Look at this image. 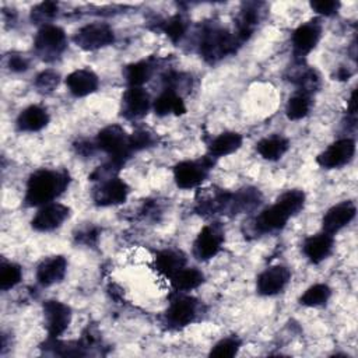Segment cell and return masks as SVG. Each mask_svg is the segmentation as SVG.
Returning a JSON list of instances; mask_svg holds the SVG:
<instances>
[{
  "mask_svg": "<svg viewBox=\"0 0 358 358\" xmlns=\"http://www.w3.org/2000/svg\"><path fill=\"white\" fill-rule=\"evenodd\" d=\"M305 204V193L299 189L287 190L273 206L264 208L255 218V229L260 234L274 232L285 227L288 220L298 214Z\"/></svg>",
  "mask_w": 358,
  "mask_h": 358,
  "instance_id": "cell-1",
  "label": "cell"
},
{
  "mask_svg": "<svg viewBox=\"0 0 358 358\" xmlns=\"http://www.w3.org/2000/svg\"><path fill=\"white\" fill-rule=\"evenodd\" d=\"M69 183L70 176L66 171L38 169L27 182L25 204L31 207L49 204L67 189Z\"/></svg>",
  "mask_w": 358,
  "mask_h": 358,
  "instance_id": "cell-2",
  "label": "cell"
},
{
  "mask_svg": "<svg viewBox=\"0 0 358 358\" xmlns=\"http://www.w3.org/2000/svg\"><path fill=\"white\" fill-rule=\"evenodd\" d=\"M129 137L130 134H127L124 129L117 124L103 127L96 136V145L109 154L110 162L119 169L133 154Z\"/></svg>",
  "mask_w": 358,
  "mask_h": 358,
  "instance_id": "cell-3",
  "label": "cell"
},
{
  "mask_svg": "<svg viewBox=\"0 0 358 358\" xmlns=\"http://www.w3.org/2000/svg\"><path fill=\"white\" fill-rule=\"evenodd\" d=\"M235 34L222 28H208L204 31L200 41V55L210 63H214L224 56L234 53L239 46Z\"/></svg>",
  "mask_w": 358,
  "mask_h": 358,
  "instance_id": "cell-4",
  "label": "cell"
},
{
  "mask_svg": "<svg viewBox=\"0 0 358 358\" xmlns=\"http://www.w3.org/2000/svg\"><path fill=\"white\" fill-rule=\"evenodd\" d=\"M215 164V158L203 157L192 161H182L173 168V179L180 189H192L199 186L210 173Z\"/></svg>",
  "mask_w": 358,
  "mask_h": 358,
  "instance_id": "cell-5",
  "label": "cell"
},
{
  "mask_svg": "<svg viewBox=\"0 0 358 358\" xmlns=\"http://www.w3.org/2000/svg\"><path fill=\"white\" fill-rule=\"evenodd\" d=\"M66 34L60 27L46 24L38 31L34 48L35 52L48 62L56 59L66 49Z\"/></svg>",
  "mask_w": 358,
  "mask_h": 358,
  "instance_id": "cell-6",
  "label": "cell"
},
{
  "mask_svg": "<svg viewBox=\"0 0 358 358\" xmlns=\"http://www.w3.org/2000/svg\"><path fill=\"white\" fill-rule=\"evenodd\" d=\"M224 229L218 222L203 227L193 243V256L197 260L206 262L213 259L222 248Z\"/></svg>",
  "mask_w": 358,
  "mask_h": 358,
  "instance_id": "cell-7",
  "label": "cell"
},
{
  "mask_svg": "<svg viewBox=\"0 0 358 358\" xmlns=\"http://www.w3.org/2000/svg\"><path fill=\"white\" fill-rule=\"evenodd\" d=\"M73 41L84 50H96L105 48L115 41L113 29L105 22H92L80 28Z\"/></svg>",
  "mask_w": 358,
  "mask_h": 358,
  "instance_id": "cell-8",
  "label": "cell"
},
{
  "mask_svg": "<svg viewBox=\"0 0 358 358\" xmlns=\"http://www.w3.org/2000/svg\"><path fill=\"white\" fill-rule=\"evenodd\" d=\"M355 154V141L350 137L331 143L316 157V162L324 169H334L348 164Z\"/></svg>",
  "mask_w": 358,
  "mask_h": 358,
  "instance_id": "cell-9",
  "label": "cell"
},
{
  "mask_svg": "<svg viewBox=\"0 0 358 358\" xmlns=\"http://www.w3.org/2000/svg\"><path fill=\"white\" fill-rule=\"evenodd\" d=\"M43 316H45V324H46V331L49 337L57 338L69 327L71 320V310L66 303L60 301L49 299V301H45L43 303Z\"/></svg>",
  "mask_w": 358,
  "mask_h": 358,
  "instance_id": "cell-10",
  "label": "cell"
},
{
  "mask_svg": "<svg viewBox=\"0 0 358 358\" xmlns=\"http://www.w3.org/2000/svg\"><path fill=\"white\" fill-rule=\"evenodd\" d=\"M127 196H129L127 183L116 176L101 180V183L92 192L94 203L101 207L124 203Z\"/></svg>",
  "mask_w": 358,
  "mask_h": 358,
  "instance_id": "cell-11",
  "label": "cell"
},
{
  "mask_svg": "<svg viewBox=\"0 0 358 358\" xmlns=\"http://www.w3.org/2000/svg\"><path fill=\"white\" fill-rule=\"evenodd\" d=\"M70 215V208L64 204L52 201L42 206L31 221L34 229L39 232H49L59 228Z\"/></svg>",
  "mask_w": 358,
  "mask_h": 358,
  "instance_id": "cell-12",
  "label": "cell"
},
{
  "mask_svg": "<svg viewBox=\"0 0 358 358\" xmlns=\"http://www.w3.org/2000/svg\"><path fill=\"white\" fill-rule=\"evenodd\" d=\"M322 35V24L319 20L308 21L299 25L292 34V49L296 57L306 56L319 42Z\"/></svg>",
  "mask_w": 358,
  "mask_h": 358,
  "instance_id": "cell-13",
  "label": "cell"
},
{
  "mask_svg": "<svg viewBox=\"0 0 358 358\" xmlns=\"http://www.w3.org/2000/svg\"><path fill=\"white\" fill-rule=\"evenodd\" d=\"M289 280L291 271L285 266H271L257 277L256 288L260 295L271 296L281 292Z\"/></svg>",
  "mask_w": 358,
  "mask_h": 358,
  "instance_id": "cell-14",
  "label": "cell"
},
{
  "mask_svg": "<svg viewBox=\"0 0 358 358\" xmlns=\"http://www.w3.org/2000/svg\"><path fill=\"white\" fill-rule=\"evenodd\" d=\"M357 213V207L352 201L345 200L333 207H330L322 218V228L323 232L329 235L337 234L345 225H348Z\"/></svg>",
  "mask_w": 358,
  "mask_h": 358,
  "instance_id": "cell-15",
  "label": "cell"
},
{
  "mask_svg": "<svg viewBox=\"0 0 358 358\" xmlns=\"http://www.w3.org/2000/svg\"><path fill=\"white\" fill-rule=\"evenodd\" d=\"M196 315H197V302L190 296L175 298L165 313L166 323L169 324V327H173V329H180L190 324L194 320Z\"/></svg>",
  "mask_w": 358,
  "mask_h": 358,
  "instance_id": "cell-16",
  "label": "cell"
},
{
  "mask_svg": "<svg viewBox=\"0 0 358 358\" xmlns=\"http://www.w3.org/2000/svg\"><path fill=\"white\" fill-rule=\"evenodd\" d=\"M151 106L148 92L141 87H129L122 96V115L126 119H140Z\"/></svg>",
  "mask_w": 358,
  "mask_h": 358,
  "instance_id": "cell-17",
  "label": "cell"
},
{
  "mask_svg": "<svg viewBox=\"0 0 358 358\" xmlns=\"http://www.w3.org/2000/svg\"><path fill=\"white\" fill-rule=\"evenodd\" d=\"M67 270V260L63 256H50L42 260L36 268V280L41 285L49 287L60 282Z\"/></svg>",
  "mask_w": 358,
  "mask_h": 358,
  "instance_id": "cell-18",
  "label": "cell"
},
{
  "mask_svg": "<svg viewBox=\"0 0 358 358\" xmlns=\"http://www.w3.org/2000/svg\"><path fill=\"white\" fill-rule=\"evenodd\" d=\"M66 85L71 95L81 98L95 92L98 90L99 80L94 71L88 69H80L67 76Z\"/></svg>",
  "mask_w": 358,
  "mask_h": 358,
  "instance_id": "cell-19",
  "label": "cell"
},
{
  "mask_svg": "<svg viewBox=\"0 0 358 358\" xmlns=\"http://www.w3.org/2000/svg\"><path fill=\"white\" fill-rule=\"evenodd\" d=\"M333 246H334L333 235L322 232V234L306 238L303 242L302 250H303V255L309 259V262L317 264L329 257V255L333 250Z\"/></svg>",
  "mask_w": 358,
  "mask_h": 358,
  "instance_id": "cell-20",
  "label": "cell"
},
{
  "mask_svg": "<svg viewBox=\"0 0 358 358\" xmlns=\"http://www.w3.org/2000/svg\"><path fill=\"white\" fill-rule=\"evenodd\" d=\"M262 4L257 3H246L243 4L238 21H236V32L235 36L239 41V43H243L250 38L253 34L259 20H260V7Z\"/></svg>",
  "mask_w": 358,
  "mask_h": 358,
  "instance_id": "cell-21",
  "label": "cell"
},
{
  "mask_svg": "<svg viewBox=\"0 0 358 358\" xmlns=\"http://www.w3.org/2000/svg\"><path fill=\"white\" fill-rule=\"evenodd\" d=\"M15 123L20 131H39L49 123V113L42 106L31 105L20 112Z\"/></svg>",
  "mask_w": 358,
  "mask_h": 358,
  "instance_id": "cell-22",
  "label": "cell"
},
{
  "mask_svg": "<svg viewBox=\"0 0 358 358\" xmlns=\"http://www.w3.org/2000/svg\"><path fill=\"white\" fill-rule=\"evenodd\" d=\"M152 108L158 116H166V115H183L186 112L185 102L182 96L171 90H165L159 96L155 98Z\"/></svg>",
  "mask_w": 358,
  "mask_h": 358,
  "instance_id": "cell-23",
  "label": "cell"
},
{
  "mask_svg": "<svg viewBox=\"0 0 358 358\" xmlns=\"http://www.w3.org/2000/svg\"><path fill=\"white\" fill-rule=\"evenodd\" d=\"M242 145V136L235 131H225L217 136L208 145L210 157L220 158L229 155L239 150Z\"/></svg>",
  "mask_w": 358,
  "mask_h": 358,
  "instance_id": "cell-24",
  "label": "cell"
},
{
  "mask_svg": "<svg viewBox=\"0 0 358 358\" xmlns=\"http://www.w3.org/2000/svg\"><path fill=\"white\" fill-rule=\"evenodd\" d=\"M186 264L185 256L173 249L161 250L155 256V268L165 277H173Z\"/></svg>",
  "mask_w": 358,
  "mask_h": 358,
  "instance_id": "cell-25",
  "label": "cell"
},
{
  "mask_svg": "<svg viewBox=\"0 0 358 358\" xmlns=\"http://www.w3.org/2000/svg\"><path fill=\"white\" fill-rule=\"evenodd\" d=\"M288 148H289V141L280 134L264 137L256 144L257 152L264 159H268V161L280 159L288 151Z\"/></svg>",
  "mask_w": 358,
  "mask_h": 358,
  "instance_id": "cell-26",
  "label": "cell"
},
{
  "mask_svg": "<svg viewBox=\"0 0 358 358\" xmlns=\"http://www.w3.org/2000/svg\"><path fill=\"white\" fill-rule=\"evenodd\" d=\"M169 280L176 291L186 292L201 285L204 281V274L194 267H183Z\"/></svg>",
  "mask_w": 358,
  "mask_h": 358,
  "instance_id": "cell-27",
  "label": "cell"
},
{
  "mask_svg": "<svg viewBox=\"0 0 358 358\" xmlns=\"http://www.w3.org/2000/svg\"><path fill=\"white\" fill-rule=\"evenodd\" d=\"M154 73V66L150 60H140L126 66L124 78L129 87H141L147 83Z\"/></svg>",
  "mask_w": 358,
  "mask_h": 358,
  "instance_id": "cell-28",
  "label": "cell"
},
{
  "mask_svg": "<svg viewBox=\"0 0 358 358\" xmlns=\"http://www.w3.org/2000/svg\"><path fill=\"white\" fill-rule=\"evenodd\" d=\"M310 106H312L310 95L299 91L288 99L287 108H285V115L289 120H299L309 113Z\"/></svg>",
  "mask_w": 358,
  "mask_h": 358,
  "instance_id": "cell-29",
  "label": "cell"
},
{
  "mask_svg": "<svg viewBox=\"0 0 358 358\" xmlns=\"http://www.w3.org/2000/svg\"><path fill=\"white\" fill-rule=\"evenodd\" d=\"M331 295V289L326 284H315L309 287L299 298V303L303 306H322Z\"/></svg>",
  "mask_w": 358,
  "mask_h": 358,
  "instance_id": "cell-30",
  "label": "cell"
},
{
  "mask_svg": "<svg viewBox=\"0 0 358 358\" xmlns=\"http://www.w3.org/2000/svg\"><path fill=\"white\" fill-rule=\"evenodd\" d=\"M22 278V270L15 263H3L0 267V288L7 291L15 287Z\"/></svg>",
  "mask_w": 358,
  "mask_h": 358,
  "instance_id": "cell-31",
  "label": "cell"
},
{
  "mask_svg": "<svg viewBox=\"0 0 358 358\" xmlns=\"http://www.w3.org/2000/svg\"><path fill=\"white\" fill-rule=\"evenodd\" d=\"M241 348V340L238 337H225L220 340L210 351V357L231 358L238 354Z\"/></svg>",
  "mask_w": 358,
  "mask_h": 358,
  "instance_id": "cell-32",
  "label": "cell"
},
{
  "mask_svg": "<svg viewBox=\"0 0 358 358\" xmlns=\"http://www.w3.org/2000/svg\"><path fill=\"white\" fill-rule=\"evenodd\" d=\"M59 73H56L55 70H43L36 76L35 87L41 92H52L59 85Z\"/></svg>",
  "mask_w": 358,
  "mask_h": 358,
  "instance_id": "cell-33",
  "label": "cell"
},
{
  "mask_svg": "<svg viewBox=\"0 0 358 358\" xmlns=\"http://www.w3.org/2000/svg\"><path fill=\"white\" fill-rule=\"evenodd\" d=\"M186 21L180 15H173L164 24V32L172 42H178L186 32Z\"/></svg>",
  "mask_w": 358,
  "mask_h": 358,
  "instance_id": "cell-34",
  "label": "cell"
},
{
  "mask_svg": "<svg viewBox=\"0 0 358 358\" xmlns=\"http://www.w3.org/2000/svg\"><path fill=\"white\" fill-rule=\"evenodd\" d=\"M57 13V4L53 1H43L32 8L31 18L35 22H49ZM46 25V24H45Z\"/></svg>",
  "mask_w": 358,
  "mask_h": 358,
  "instance_id": "cell-35",
  "label": "cell"
},
{
  "mask_svg": "<svg viewBox=\"0 0 358 358\" xmlns=\"http://www.w3.org/2000/svg\"><path fill=\"white\" fill-rule=\"evenodd\" d=\"M129 140H130V147H131L133 152L144 150L147 147H151L155 143V137L152 136V133H150L147 130L134 131L133 134H130Z\"/></svg>",
  "mask_w": 358,
  "mask_h": 358,
  "instance_id": "cell-36",
  "label": "cell"
},
{
  "mask_svg": "<svg viewBox=\"0 0 358 358\" xmlns=\"http://www.w3.org/2000/svg\"><path fill=\"white\" fill-rule=\"evenodd\" d=\"M340 1H336V0H315V1H310V7L320 15H324V17H330L333 14H336L340 8Z\"/></svg>",
  "mask_w": 358,
  "mask_h": 358,
  "instance_id": "cell-37",
  "label": "cell"
},
{
  "mask_svg": "<svg viewBox=\"0 0 358 358\" xmlns=\"http://www.w3.org/2000/svg\"><path fill=\"white\" fill-rule=\"evenodd\" d=\"M8 69L11 71H15V73H21V71H25L28 70L29 67V62L25 56H21V55H11L8 57Z\"/></svg>",
  "mask_w": 358,
  "mask_h": 358,
  "instance_id": "cell-38",
  "label": "cell"
},
{
  "mask_svg": "<svg viewBox=\"0 0 358 358\" xmlns=\"http://www.w3.org/2000/svg\"><path fill=\"white\" fill-rule=\"evenodd\" d=\"M96 236H98L96 231H94V229H88V231H85V232H81V234H80V236H78V239H80V242L91 243V239H92V238H94V239H96Z\"/></svg>",
  "mask_w": 358,
  "mask_h": 358,
  "instance_id": "cell-39",
  "label": "cell"
},
{
  "mask_svg": "<svg viewBox=\"0 0 358 358\" xmlns=\"http://www.w3.org/2000/svg\"><path fill=\"white\" fill-rule=\"evenodd\" d=\"M350 76H351V73H350L347 69H344V67H341V69L337 71V74H336V77H337L338 80H347Z\"/></svg>",
  "mask_w": 358,
  "mask_h": 358,
  "instance_id": "cell-40",
  "label": "cell"
}]
</instances>
